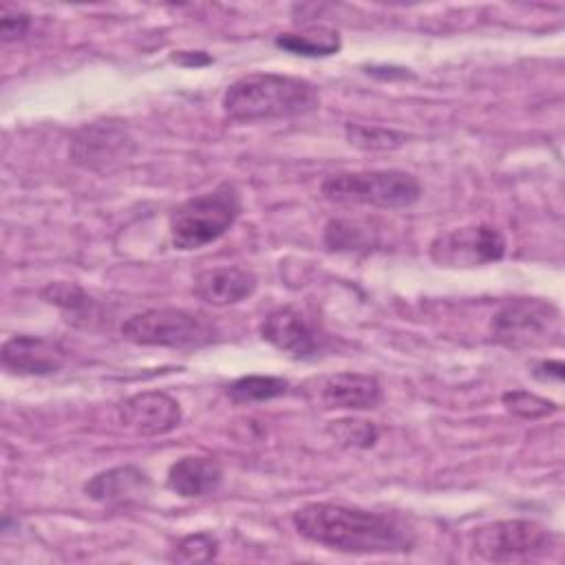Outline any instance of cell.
<instances>
[{"label":"cell","mask_w":565,"mask_h":565,"mask_svg":"<svg viewBox=\"0 0 565 565\" xmlns=\"http://www.w3.org/2000/svg\"><path fill=\"white\" fill-rule=\"evenodd\" d=\"M300 536L347 554H397L413 547V534L395 519L342 503H305L291 514Z\"/></svg>","instance_id":"cell-1"},{"label":"cell","mask_w":565,"mask_h":565,"mask_svg":"<svg viewBox=\"0 0 565 565\" xmlns=\"http://www.w3.org/2000/svg\"><path fill=\"white\" fill-rule=\"evenodd\" d=\"M320 106L316 86L300 77L278 73H249L227 86L223 113L238 124L287 119Z\"/></svg>","instance_id":"cell-2"},{"label":"cell","mask_w":565,"mask_h":565,"mask_svg":"<svg viewBox=\"0 0 565 565\" xmlns=\"http://www.w3.org/2000/svg\"><path fill=\"white\" fill-rule=\"evenodd\" d=\"M241 199L234 185L221 183L212 192L192 196L170 214V238L181 252L218 241L238 218Z\"/></svg>","instance_id":"cell-3"},{"label":"cell","mask_w":565,"mask_h":565,"mask_svg":"<svg viewBox=\"0 0 565 565\" xmlns=\"http://www.w3.org/2000/svg\"><path fill=\"white\" fill-rule=\"evenodd\" d=\"M320 192L327 201L338 205L395 210L413 205L422 194V185L404 170H358L327 177Z\"/></svg>","instance_id":"cell-4"},{"label":"cell","mask_w":565,"mask_h":565,"mask_svg":"<svg viewBox=\"0 0 565 565\" xmlns=\"http://www.w3.org/2000/svg\"><path fill=\"white\" fill-rule=\"evenodd\" d=\"M121 335L141 347L201 349L216 335L214 324L203 316L177 307L139 311L121 322Z\"/></svg>","instance_id":"cell-5"},{"label":"cell","mask_w":565,"mask_h":565,"mask_svg":"<svg viewBox=\"0 0 565 565\" xmlns=\"http://www.w3.org/2000/svg\"><path fill=\"white\" fill-rule=\"evenodd\" d=\"M561 338V311L539 298L510 300L492 318V340L514 351L558 344Z\"/></svg>","instance_id":"cell-6"},{"label":"cell","mask_w":565,"mask_h":565,"mask_svg":"<svg viewBox=\"0 0 565 565\" xmlns=\"http://www.w3.org/2000/svg\"><path fill=\"white\" fill-rule=\"evenodd\" d=\"M552 547L554 534L527 519L494 521L472 534L475 554L490 563H525L545 556Z\"/></svg>","instance_id":"cell-7"},{"label":"cell","mask_w":565,"mask_h":565,"mask_svg":"<svg viewBox=\"0 0 565 565\" xmlns=\"http://www.w3.org/2000/svg\"><path fill=\"white\" fill-rule=\"evenodd\" d=\"M503 254V234L483 223L441 232L430 243V258L441 267H479L501 260Z\"/></svg>","instance_id":"cell-8"},{"label":"cell","mask_w":565,"mask_h":565,"mask_svg":"<svg viewBox=\"0 0 565 565\" xmlns=\"http://www.w3.org/2000/svg\"><path fill=\"white\" fill-rule=\"evenodd\" d=\"M135 152L132 137L117 124H88L71 141V159L90 172H110L126 163Z\"/></svg>","instance_id":"cell-9"},{"label":"cell","mask_w":565,"mask_h":565,"mask_svg":"<svg viewBox=\"0 0 565 565\" xmlns=\"http://www.w3.org/2000/svg\"><path fill=\"white\" fill-rule=\"evenodd\" d=\"M260 335L274 349L296 360L316 358L324 344V335L320 333L318 324L309 316H305L300 309H294V307L274 309L263 320Z\"/></svg>","instance_id":"cell-10"},{"label":"cell","mask_w":565,"mask_h":565,"mask_svg":"<svg viewBox=\"0 0 565 565\" xmlns=\"http://www.w3.org/2000/svg\"><path fill=\"white\" fill-rule=\"evenodd\" d=\"M119 422L143 437L166 435L181 424V406L168 393L146 391L121 402Z\"/></svg>","instance_id":"cell-11"},{"label":"cell","mask_w":565,"mask_h":565,"mask_svg":"<svg viewBox=\"0 0 565 565\" xmlns=\"http://www.w3.org/2000/svg\"><path fill=\"white\" fill-rule=\"evenodd\" d=\"M0 358L4 369L18 375H51L57 373L66 362V351L60 342L42 335H11Z\"/></svg>","instance_id":"cell-12"},{"label":"cell","mask_w":565,"mask_h":565,"mask_svg":"<svg viewBox=\"0 0 565 565\" xmlns=\"http://www.w3.org/2000/svg\"><path fill=\"white\" fill-rule=\"evenodd\" d=\"M324 408L340 411H369L382 399V386L373 375L364 373H335L320 386Z\"/></svg>","instance_id":"cell-13"},{"label":"cell","mask_w":565,"mask_h":565,"mask_svg":"<svg viewBox=\"0 0 565 565\" xmlns=\"http://www.w3.org/2000/svg\"><path fill=\"white\" fill-rule=\"evenodd\" d=\"M256 276L241 267H214L194 278V294L207 305L227 307L249 298L256 291Z\"/></svg>","instance_id":"cell-14"},{"label":"cell","mask_w":565,"mask_h":565,"mask_svg":"<svg viewBox=\"0 0 565 565\" xmlns=\"http://www.w3.org/2000/svg\"><path fill=\"white\" fill-rule=\"evenodd\" d=\"M148 490L150 477L137 466H117L84 483V492L97 503H132L143 499Z\"/></svg>","instance_id":"cell-15"},{"label":"cell","mask_w":565,"mask_h":565,"mask_svg":"<svg viewBox=\"0 0 565 565\" xmlns=\"http://www.w3.org/2000/svg\"><path fill=\"white\" fill-rule=\"evenodd\" d=\"M223 481V468L214 457L188 455L177 459L166 477V486L185 499H196L214 492Z\"/></svg>","instance_id":"cell-16"},{"label":"cell","mask_w":565,"mask_h":565,"mask_svg":"<svg viewBox=\"0 0 565 565\" xmlns=\"http://www.w3.org/2000/svg\"><path fill=\"white\" fill-rule=\"evenodd\" d=\"M276 46L305 57H324L340 51V35L329 26H307L302 31L280 33Z\"/></svg>","instance_id":"cell-17"},{"label":"cell","mask_w":565,"mask_h":565,"mask_svg":"<svg viewBox=\"0 0 565 565\" xmlns=\"http://www.w3.org/2000/svg\"><path fill=\"white\" fill-rule=\"evenodd\" d=\"M289 382L276 375H243L227 386V395L236 404H252V402H267L274 397L285 395Z\"/></svg>","instance_id":"cell-18"},{"label":"cell","mask_w":565,"mask_h":565,"mask_svg":"<svg viewBox=\"0 0 565 565\" xmlns=\"http://www.w3.org/2000/svg\"><path fill=\"white\" fill-rule=\"evenodd\" d=\"M344 135L353 148H360L366 152H386L406 143L404 132L393 128H382V126H369V124H347Z\"/></svg>","instance_id":"cell-19"},{"label":"cell","mask_w":565,"mask_h":565,"mask_svg":"<svg viewBox=\"0 0 565 565\" xmlns=\"http://www.w3.org/2000/svg\"><path fill=\"white\" fill-rule=\"evenodd\" d=\"M327 433L344 448H371L377 441V428L373 422L342 417L327 424Z\"/></svg>","instance_id":"cell-20"},{"label":"cell","mask_w":565,"mask_h":565,"mask_svg":"<svg viewBox=\"0 0 565 565\" xmlns=\"http://www.w3.org/2000/svg\"><path fill=\"white\" fill-rule=\"evenodd\" d=\"M42 298L51 305H57L73 318L90 313V307H93V300L75 282H51L42 289Z\"/></svg>","instance_id":"cell-21"},{"label":"cell","mask_w":565,"mask_h":565,"mask_svg":"<svg viewBox=\"0 0 565 565\" xmlns=\"http://www.w3.org/2000/svg\"><path fill=\"white\" fill-rule=\"evenodd\" d=\"M503 406L516 415V417H523V419H539V417H545L550 413H554L558 406L547 399V397H541L536 393H530V391H508L503 393Z\"/></svg>","instance_id":"cell-22"},{"label":"cell","mask_w":565,"mask_h":565,"mask_svg":"<svg viewBox=\"0 0 565 565\" xmlns=\"http://www.w3.org/2000/svg\"><path fill=\"white\" fill-rule=\"evenodd\" d=\"M216 552H218V541L207 532H196V534L183 536L177 543L170 558L179 563H205V561H212Z\"/></svg>","instance_id":"cell-23"},{"label":"cell","mask_w":565,"mask_h":565,"mask_svg":"<svg viewBox=\"0 0 565 565\" xmlns=\"http://www.w3.org/2000/svg\"><path fill=\"white\" fill-rule=\"evenodd\" d=\"M324 241L331 249H355L366 243V236L360 227L349 221H331L324 232Z\"/></svg>","instance_id":"cell-24"},{"label":"cell","mask_w":565,"mask_h":565,"mask_svg":"<svg viewBox=\"0 0 565 565\" xmlns=\"http://www.w3.org/2000/svg\"><path fill=\"white\" fill-rule=\"evenodd\" d=\"M31 26V15L20 11V9H11L9 4H2V18H0V35L2 42H15L22 40L26 35Z\"/></svg>","instance_id":"cell-25"},{"label":"cell","mask_w":565,"mask_h":565,"mask_svg":"<svg viewBox=\"0 0 565 565\" xmlns=\"http://www.w3.org/2000/svg\"><path fill=\"white\" fill-rule=\"evenodd\" d=\"M534 377H539V380H556V382H561L563 380V362L561 360H547V362H541V364H536V369H534Z\"/></svg>","instance_id":"cell-26"},{"label":"cell","mask_w":565,"mask_h":565,"mask_svg":"<svg viewBox=\"0 0 565 565\" xmlns=\"http://www.w3.org/2000/svg\"><path fill=\"white\" fill-rule=\"evenodd\" d=\"M172 60L179 62V64H185V66H201V64H210L212 62V57L205 55L203 51H181Z\"/></svg>","instance_id":"cell-27"}]
</instances>
